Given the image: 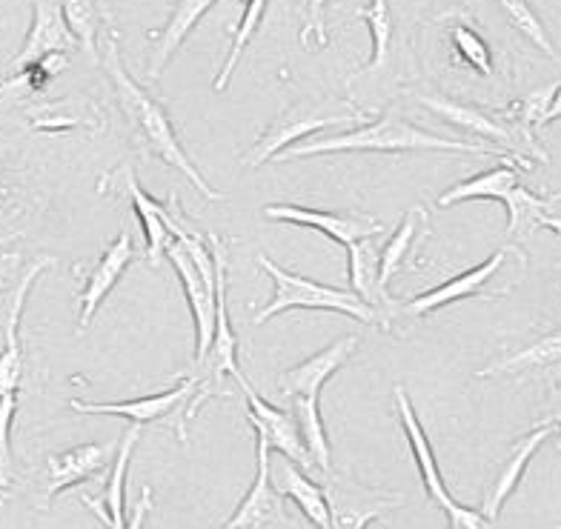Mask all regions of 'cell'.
<instances>
[{"label":"cell","instance_id":"cell-32","mask_svg":"<svg viewBox=\"0 0 561 529\" xmlns=\"http://www.w3.org/2000/svg\"><path fill=\"white\" fill-rule=\"evenodd\" d=\"M450 44L453 49H456L458 58L465 60L473 72L484 74V78L493 74V55H490V46L484 44V37H481L473 26L456 23L450 30Z\"/></svg>","mask_w":561,"mask_h":529},{"label":"cell","instance_id":"cell-20","mask_svg":"<svg viewBox=\"0 0 561 529\" xmlns=\"http://www.w3.org/2000/svg\"><path fill=\"white\" fill-rule=\"evenodd\" d=\"M504 261H507V250L493 252V255H490L484 264L473 266V269H467V273L456 275V278H450L447 284H442V287L427 289L424 295H419V298H413L410 303H404V307H401V312H407V315H413V318H421V315H430V312H438V309H444V307H450V303H456V301H465V298L484 295L490 278H493V275L502 269Z\"/></svg>","mask_w":561,"mask_h":529},{"label":"cell","instance_id":"cell-16","mask_svg":"<svg viewBox=\"0 0 561 529\" xmlns=\"http://www.w3.org/2000/svg\"><path fill=\"white\" fill-rule=\"evenodd\" d=\"M355 346H358V335H344L335 344L324 346L321 353H316L312 358L301 360L296 367L284 369L278 376V392L284 398H310L318 401L324 383L339 372L350 358H353Z\"/></svg>","mask_w":561,"mask_h":529},{"label":"cell","instance_id":"cell-23","mask_svg":"<svg viewBox=\"0 0 561 529\" xmlns=\"http://www.w3.org/2000/svg\"><path fill=\"white\" fill-rule=\"evenodd\" d=\"M273 484L284 498L296 501V507L310 518L312 527L335 529L333 515H330V504H327L324 486H318L298 463H293L289 458L287 461H280V472L275 475Z\"/></svg>","mask_w":561,"mask_h":529},{"label":"cell","instance_id":"cell-33","mask_svg":"<svg viewBox=\"0 0 561 529\" xmlns=\"http://www.w3.org/2000/svg\"><path fill=\"white\" fill-rule=\"evenodd\" d=\"M30 124L35 129H44V133H53V129H75V126L92 124L87 115H81L78 110L69 106V101L58 103H37L35 110H30Z\"/></svg>","mask_w":561,"mask_h":529},{"label":"cell","instance_id":"cell-12","mask_svg":"<svg viewBox=\"0 0 561 529\" xmlns=\"http://www.w3.org/2000/svg\"><path fill=\"white\" fill-rule=\"evenodd\" d=\"M198 392V381L193 376L184 378V381L172 387L167 392H158V395L135 398V401H121V404H89V401H69L75 412H83V415H118L126 418L129 424H138V427H147V424H156V421L167 418L172 412L181 410V421H178V438L186 441L184 433V412L193 401V395Z\"/></svg>","mask_w":561,"mask_h":529},{"label":"cell","instance_id":"cell-31","mask_svg":"<svg viewBox=\"0 0 561 529\" xmlns=\"http://www.w3.org/2000/svg\"><path fill=\"white\" fill-rule=\"evenodd\" d=\"M504 206H507V235H527L530 229L539 227L541 215L553 206V200H545L539 195H533L530 189L518 184L516 189L510 192L504 198Z\"/></svg>","mask_w":561,"mask_h":529},{"label":"cell","instance_id":"cell-18","mask_svg":"<svg viewBox=\"0 0 561 529\" xmlns=\"http://www.w3.org/2000/svg\"><path fill=\"white\" fill-rule=\"evenodd\" d=\"M553 433H556V421H545V424H539V427L530 429L525 438H518V441L513 444L507 461L499 467V472L493 475L488 490H484V501H481V515H484V518L495 521V518L502 515L507 498L516 493V486L522 484V479H525V472L527 467H530L533 456L539 452L541 444H545Z\"/></svg>","mask_w":561,"mask_h":529},{"label":"cell","instance_id":"cell-28","mask_svg":"<svg viewBox=\"0 0 561 529\" xmlns=\"http://www.w3.org/2000/svg\"><path fill=\"white\" fill-rule=\"evenodd\" d=\"M355 18L367 21L369 35H373V58H369L367 67L358 72V78H362V74L378 72V69L387 64L392 49V35H396V23H392L390 3H387V0H369V7L358 9Z\"/></svg>","mask_w":561,"mask_h":529},{"label":"cell","instance_id":"cell-37","mask_svg":"<svg viewBox=\"0 0 561 529\" xmlns=\"http://www.w3.org/2000/svg\"><path fill=\"white\" fill-rule=\"evenodd\" d=\"M553 120H561V81H559V87H556V95H553V101H550V110H547L545 124L541 126L553 124Z\"/></svg>","mask_w":561,"mask_h":529},{"label":"cell","instance_id":"cell-11","mask_svg":"<svg viewBox=\"0 0 561 529\" xmlns=\"http://www.w3.org/2000/svg\"><path fill=\"white\" fill-rule=\"evenodd\" d=\"M236 383L241 387L244 392L247 404H250V412H247V418L250 424L255 427V433L264 435L270 449L280 452L284 458H289L293 463H298L307 475L316 470V463H312L310 452L304 447V438H301V429H298V421L293 412H284L278 406H273L270 401L259 395V392L252 390L250 381L244 378V372H238Z\"/></svg>","mask_w":561,"mask_h":529},{"label":"cell","instance_id":"cell-6","mask_svg":"<svg viewBox=\"0 0 561 529\" xmlns=\"http://www.w3.org/2000/svg\"><path fill=\"white\" fill-rule=\"evenodd\" d=\"M364 112L358 110H327L321 112V106H289L278 120L266 126L264 138L244 154V166H261V163L273 161L275 154L289 149L304 135H312L318 129H333V126H350L362 124Z\"/></svg>","mask_w":561,"mask_h":529},{"label":"cell","instance_id":"cell-9","mask_svg":"<svg viewBox=\"0 0 561 529\" xmlns=\"http://www.w3.org/2000/svg\"><path fill=\"white\" fill-rule=\"evenodd\" d=\"M167 257H170V264L175 266L186 301H190V309H193L195 364H198V360L207 358L215 332V266L213 269H204V266H201L175 238H172L170 246H167Z\"/></svg>","mask_w":561,"mask_h":529},{"label":"cell","instance_id":"cell-34","mask_svg":"<svg viewBox=\"0 0 561 529\" xmlns=\"http://www.w3.org/2000/svg\"><path fill=\"white\" fill-rule=\"evenodd\" d=\"M81 501L87 504L89 513L95 515L98 521L104 524L106 529H144L149 509H152V490H149V486H144V490H140V498H138V504H135V513H133V518H129V521H126V518H110V515L101 509V504H98L92 495H83Z\"/></svg>","mask_w":561,"mask_h":529},{"label":"cell","instance_id":"cell-8","mask_svg":"<svg viewBox=\"0 0 561 529\" xmlns=\"http://www.w3.org/2000/svg\"><path fill=\"white\" fill-rule=\"evenodd\" d=\"M324 495L335 529H367L373 521H381L390 509H399L404 504V495L369 490L355 479L339 475L335 470L327 472Z\"/></svg>","mask_w":561,"mask_h":529},{"label":"cell","instance_id":"cell-2","mask_svg":"<svg viewBox=\"0 0 561 529\" xmlns=\"http://www.w3.org/2000/svg\"><path fill=\"white\" fill-rule=\"evenodd\" d=\"M341 152H470V154H499L507 158L510 152L488 143H470V140L442 138L427 129H419L396 112H385L381 118L355 126L350 133L316 138L310 143H298L278 152L273 161H298V158H316V154H341Z\"/></svg>","mask_w":561,"mask_h":529},{"label":"cell","instance_id":"cell-17","mask_svg":"<svg viewBox=\"0 0 561 529\" xmlns=\"http://www.w3.org/2000/svg\"><path fill=\"white\" fill-rule=\"evenodd\" d=\"M32 3V26L26 32L21 51L12 58V67L23 69L35 60L55 55V51H72L78 46L72 30H69L60 0H30Z\"/></svg>","mask_w":561,"mask_h":529},{"label":"cell","instance_id":"cell-21","mask_svg":"<svg viewBox=\"0 0 561 529\" xmlns=\"http://www.w3.org/2000/svg\"><path fill=\"white\" fill-rule=\"evenodd\" d=\"M218 0H178L172 15L167 18L161 30L152 32V55H149V67L147 78L149 81H158L161 72L170 67L172 55L181 49L186 37L193 35V30L201 23V18L207 15L209 9L215 7Z\"/></svg>","mask_w":561,"mask_h":529},{"label":"cell","instance_id":"cell-25","mask_svg":"<svg viewBox=\"0 0 561 529\" xmlns=\"http://www.w3.org/2000/svg\"><path fill=\"white\" fill-rule=\"evenodd\" d=\"M518 186V172L516 166H510V161L504 158V163L493 166V170L481 172V175L470 177L465 184H456L453 189H447L438 198V206L447 209V206H456L461 200H502L507 198L510 192Z\"/></svg>","mask_w":561,"mask_h":529},{"label":"cell","instance_id":"cell-26","mask_svg":"<svg viewBox=\"0 0 561 529\" xmlns=\"http://www.w3.org/2000/svg\"><path fill=\"white\" fill-rule=\"evenodd\" d=\"M64 18H67L69 30H72L75 41L89 55V60L98 58V35L104 30V23L110 21V9L106 0H60Z\"/></svg>","mask_w":561,"mask_h":529},{"label":"cell","instance_id":"cell-19","mask_svg":"<svg viewBox=\"0 0 561 529\" xmlns=\"http://www.w3.org/2000/svg\"><path fill=\"white\" fill-rule=\"evenodd\" d=\"M135 243L129 232H121L115 241L104 250V255L98 257V264L92 266L87 284H83L81 295H78V330H87L92 324V318L98 315L101 303L106 301V295L115 289L121 275L126 273V266L133 264Z\"/></svg>","mask_w":561,"mask_h":529},{"label":"cell","instance_id":"cell-36","mask_svg":"<svg viewBox=\"0 0 561 529\" xmlns=\"http://www.w3.org/2000/svg\"><path fill=\"white\" fill-rule=\"evenodd\" d=\"M23 275L21 255H0V292L18 284Z\"/></svg>","mask_w":561,"mask_h":529},{"label":"cell","instance_id":"cell-15","mask_svg":"<svg viewBox=\"0 0 561 529\" xmlns=\"http://www.w3.org/2000/svg\"><path fill=\"white\" fill-rule=\"evenodd\" d=\"M115 449H118V444H81V447L64 449V452H55V456L46 458V481L41 509L49 507L55 495H60L69 486L83 484V481L106 472L112 456H115Z\"/></svg>","mask_w":561,"mask_h":529},{"label":"cell","instance_id":"cell-24","mask_svg":"<svg viewBox=\"0 0 561 529\" xmlns=\"http://www.w3.org/2000/svg\"><path fill=\"white\" fill-rule=\"evenodd\" d=\"M424 223H427V212H424V206H415L401 218L399 229L385 243V250H381V284L385 287H390V280L404 269L421 238L430 235V227H424Z\"/></svg>","mask_w":561,"mask_h":529},{"label":"cell","instance_id":"cell-29","mask_svg":"<svg viewBox=\"0 0 561 529\" xmlns=\"http://www.w3.org/2000/svg\"><path fill=\"white\" fill-rule=\"evenodd\" d=\"M266 3H270V0H247L244 15H241V21H238V26H236V37H232V46H229L227 60H224V67H221V72H218V78H215V92H224V89L229 87V78H232V72H236L238 60H241L244 49L250 46V41L255 37V32H259L261 21H264Z\"/></svg>","mask_w":561,"mask_h":529},{"label":"cell","instance_id":"cell-10","mask_svg":"<svg viewBox=\"0 0 561 529\" xmlns=\"http://www.w3.org/2000/svg\"><path fill=\"white\" fill-rule=\"evenodd\" d=\"M421 106H427L430 112H436L438 118H444L447 124L458 126V129H467V133H476L481 138L493 140L499 149H510V152L522 158L525 149H530V154H536L539 161H547V154L541 152V147L536 143V138H527L522 129H513V126L495 120L493 115H488L479 106H470V103L450 101L444 95H415Z\"/></svg>","mask_w":561,"mask_h":529},{"label":"cell","instance_id":"cell-27","mask_svg":"<svg viewBox=\"0 0 561 529\" xmlns=\"http://www.w3.org/2000/svg\"><path fill=\"white\" fill-rule=\"evenodd\" d=\"M561 360V330L547 332L539 341H533L530 346L518 349L513 355H504V358L493 360L490 367L479 369V378L488 376H502V372H527V369H541L553 367Z\"/></svg>","mask_w":561,"mask_h":529},{"label":"cell","instance_id":"cell-14","mask_svg":"<svg viewBox=\"0 0 561 529\" xmlns=\"http://www.w3.org/2000/svg\"><path fill=\"white\" fill-rule=\"evenodd\" d=\"M264 215L270 221L296 223V227H310L333 238L341 246H350L364 238H376L385 232V223L358 212H327V209H310L298 204H270L264 206Z\"/></svg>","mask_w":561,"mask_h":529},{"label":"cell","instance_id":"cell-3","mask_svg":"<svg viewBox=\"0 0 561 529\" xmlns=\"http://www.w3.org/2000/svg\"><path fill=\"white\" fill-rule=\"evenodd\" d=\"M53 257H37L23 269L21 280L15 284V295L9 303L7 330H3V346H0V498L7 495L9 484H12V444H9V433H12V421L18 412V392H21L23 381V344H21V318L26 298H30L32 284L37 275H44L46 266H53Z\"/></svg>","mask_w":561,"mask_h":529},{"label":"cell","instance_id":"cell-38","mask_svg":"<svg viewBox=\"0 0 561 529\" xmlns=\"http://www.w3.org/2000/svg\"><path fill=\"white\" fill-rule=\"evenodd\" d=\"M7 152H9V147L3 143V140H0V170H3V163H7Z\"/></svg>","mask_w":561,"mask_h":529},{"label":"cell","instance_id":"cell-39","mask_svg":"<svg viewBox=\"0 0 561 529\" xmlns=\"http://www.w3.org/2000/svg\"><path fill=\"white\" fill-rule=\"evenodd\" d=\"M3 92H7V78H0V101H3Z\"/></svg>","mask_w":561,"mask_h":529},{"label":"cell","instance_id":"cell-22","mask_svg":"<svg viewBox=\"0 0 561 529\" xmlns=\"http://www.w3.org/2000/svg\"><path fill=\"white\" fill-rule=\"evenodd\" d=\"M347 278L353 292L369 307H376L385 315V321L396 312L387 287L381 284V250L373 243V238H364V241H355L347 246Z\"/></svg>","mask_w":561,"mask_h":529},{"label":"cell","instance_id":"cell-13","mask_svg":"<svg viewBox=\"0 0 561 529\" xmlns=\"http://www.w3.org/2000/svg\"><path fill=\"white\" fill-rule=\"evenodd\" d=\"M101 195L106 192H118V195H126V198L133 200L135 218H138L140 229H144V238H147V261L152 266L161 264V257H167V246H170L172 235L163 218L170 212V204H158L152 195L140 189L138 181H135V172L129 163L118 166V170L106 172L101 186H98Z\"/></svg>","mask_w":561,"mask_h":529},{"label":"cell","instance_id":"cell-7","mask_svg":"<svg viewBox=\"0 0 561 529\" xmlns=\"http://www.w3.org/2000/svg\"><path fill=\"white\" fill-rule=\"evenodd\" d=\"M270 452L273 449H270L264 435L255 433V458H259L255 481L221 529H296V521L289 518L287 507H284V495L273 484Z\"/></svg>","mask_w":561,"mask_h":529},{"label":"cell","instance_id":"cell-1","mask_svg":"<svg viewBox=\"0 0 561 529\" xmlns=\"http://www.w3.org/2000/svg\"><path fill=\"white\" fill-rule=\"evenodd\" d=\"M101 67H104L106 78H110L112 89H115L121 112H124L126 124L133 126V133L135 138H138L140 147L147 149L149 154H156L158 161H163L167 166L181 172V175H184L207 200H224L221 192H215L213 186L204 181V175L195 170V163L190 161V152H186L181 138H178L175 126H172L167 110H163L156 97L149 95L147 89L135 81L133 74L126 72L115 35L106 37L104 55H101Z\"/></svg>","mask_w":561,"mask_h":529},{"label":"cell","instance_id":"cell-4","mask_svg":"<svg viewBox=\"0 0 561 529\" xmlns=\"http://www.w3.org/2000/svg\"><path fill=\"white\" fill-rule=\"evenodd\" d=\"M259 264L273 278L275 295L273 301L266 303L261 312L252 315V324H266L270 318L280 315V312H289V309H321V312L347 315L353 321H362V324L387 326L385 315L376 307H369L367 301H362L353 289L327 287V284H318V280L304 278L298 273H289L284 266L273 264L266 255H259Z\"/></svg>","mask_w":561,"mask_h":529},{"label":"cell","instance_id":"cell-30","mask_svg":"<svg viewBox=\"0 0 561 529\" xmlns=\"http://www.w3.org/2000/svg\"><path fill=\"white\" fill-rule=\"evenodd\" d=\"M499 3V9L504 12V18L510 21V26L518 32L522 37H527L536 49H541L550 60H556V64H561V55L556 51L553 41H550V35H547L545 23L539 21V15L533 12V7L527 3V0H495Z\"/></svg>","mask_w":561,"mask_h":529},{"label":"cell","instance_id":"cell-35","mask_svg":"<svg viewBox=\"0 0 561 529\" xmlns=\"http://www.w3.org/2000/svg\"><path fill=\"white\" fill-rule=\"evenodd\" d=\"M327 7L330 0H307V21L301 30V44H310V37H316L318 46H327Z\"/></svg>","mask_w":561,"mask_h":529},{"label":"cell","instance_id":"cell-5","mask_svg":"<svg viewBox=\"0 0 561 529\" xmlns=\"http://www.w3.org/2000/svg\"><path fill=\"white\" fill-rule=\"evenodd\" d=\"M392 398H396V406H399V418L401 427H404L407 444H410V452H413L415 470H419V479L424 484V493L427 498L447 515V521H450V529H493L495 521L484 518L481 509H470L465 504H458L456 498L450 495L447 484L442 479V470H438L436 452L430 447V438L421 427L419 415L413 410V401L407 398L404 387H396L392 390Z\"/></svg>","mask_w":561,"mask_h":529}]
</instances>
